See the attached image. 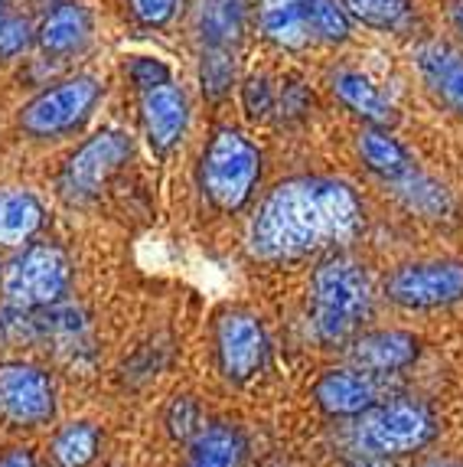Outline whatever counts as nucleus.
<instances>
[{
    "instance_id": "32",
    "label": "nucleus",
    "mask_w": 463,
    "mask_h": 467,
    "mask_svg": "<svg viewBox=\"0 0 463 467\" xmlns=\"http://www.w3.org/2000/svg\"><path fill=\"white\" fill-rule=\"evenodd\" d=\"M427 467H440V464H427Z\"/></svg>"
},
{
    "instance_id": "2",
    "label": "nucleus",
    "mask_w": 463,
    "mask_h": 467,
    "mask_svg": "<svg viewBox=\"0 0 463 467\" xmlns=\"http://www.w3.org/2000/svg\"><path fill=\"white\" fill-rule=\"evenodd\" d=\"M310 307H314V327L320 340L340 343L369 311L365 272L346 255L326 258L310 281Z\"/></svg>"
},
{
    "instance_id": "33",
    "label": "nucleus",
    "mask_w": 463,
    "mask_h": 467,
    "mask_svg": "<svg viewBox=\"0 0 463 467\" xmlns=\"http://www.w3.org/2000/svg\"><path fill=\"white\" fill-rule=\"evenodd\" d=\"M0 7H4V0H0Z\"/></svg>"
},
{
    "instance_id": "9",
    "label": "nucleus",
    "mask_w": 463,
    "mask_h": 467,
    "mask_svg": "<svg viewBox=\"0 0 463 467\" xmlns=\"http://www.w3.org/2000/svg\"><path fill=\"white\" fill-rule=\"evenodd\" d=\"M0 415L14 425H43L53 415V382L43 369L7 363L0 367Z\"/></svg>"
},
{
    "instance_id": "21",
    "label": "nucleus",
    "mask_w": 463,
    "mask_h": 467,
    "mask_svg": "<svg viewBox=\"0 0 463 467\" xmlns=\"http://www.w3.org/2000/svg\"><path fill=\"white\" fill-rule=\"evenodd\" d=\"M242 458V441L239 435L225 425H209L206 431H200L190 454L186 467H239Z\"/></svg>"
},
{
    "instance_id": "22",
    "label": "nucleus",
    "mask_w": 463,
    "mask_h": 467,
    "mask_svg": "<svg viewBox=\"0 0 463 467\" xmlns=\"http://www.w3.org/2000/svg\"><path fill=\"white\" fill-rule=\"evenodd\" d=\"M343 7L372 30H395L408 16V0H343Z\"/></svg>"
},
{
    "instance_id": "27",
    "label": "nucleus",
    "mask_w": 463,
    "mask_h": 467,
    "mask_svg": "<svg viewBox=\"0 0 463 467\" xmlns=\"http://www.w3.org/2000/svg\"><path fill=\"white\" fill-rule=\"evenodd\" d=\"M131 14L144 26H163L177 14V0H131Z\"/></svg>"
},
{
    "instance_id": "31",
    "label": "nucleus",
    "mask_w": 463,
    "mask_h": 467,
    "mask_svg": "<svg viewBox=\"0 0 463 467\" xmlns=\"http://www.w3.org/2000/svg\"><path fill=\"white\" fill-rule=\"evenodd\" d=\"M454 26L463 33V7H454Z\"/></svg>"
},
{
    "instance_id": "29",
    "label": "nucleus",
    "mask_w": 463,
    "mask_h": 467,
    "mask_svg": "<svg viewBox=\"0 0 463 467\" xmlns=\"http://www.w3.org/2000/svg\"><path fill=\"white\" fill-rule=\"evenodd\" d=\"M245 109L248 115H264L271 109V88L264 78H252L245 86Z\"/></svg>"
},
{
    "instance_id": "1",
    "label": "nucleus",
    "mask_w": 463,
    "mask_h": 467,
    "mask_svg": "<svg viewBox=\"0 0 463 467\" xmlns=\"http://www.w3.org/2000/svg\"><path fill=\"white\" fill-rule=\"evenodd\" d=\"M363 229V206L355 193L326 177H301L281 183L264 200L252 223V252L268 262L301 258L310 252L346 245Z\"/></svg>"
},
{
    "instance_id": "6",
    "label": "nucleus",
    "mask_w": 463,
    "mask_h": 467,
    "mask_svg": "<svg viewBox=\"0 0 463 467\" xmlns=\"http://www.w3.org/2000/svg\"><path fill=\"white\" fill-rule=\"evenodd\" d=\"M427 438H431V419L425 409L408 402L376 409V412L363 415V421L355 425V444H359V451L372 454V458L415 451Z\"/></svg>"
},
{
    "instance_id": "25",
    "label": "nucleus",
    "mask_w": 463,
    "mask_h": 467,
    "mask_svg": "<svg viewBox=\"0 0 463 467\" xmlns=\"http://www.w3.org/2000/svg\"><path fill=\"white\" fill-rule=\"evenodd\" d=\"M304 4H307V16H310V26H314V36L333 39V43L349 36L346 10L336 7L333 0H304Z\"/></svg>"
},
{
    "instance_id": "20",
    "label": "nucleus",
    "mask_w": 463,
    "mask_h": 467,
    "mask_svg": "<svg viewBox=\"0 0 463 467\" xmlns=\"http://www.w3.org/2000/svg\"><path fill=\"white\" fill-rule=\"evenodd\" d=\"M359 154H363V161L369 164L372 173L392 180V183H398V180L411 173V161H408V154H405V148L392 134L376 125L359 134Z\"/></svg>"
},
{
    "instance_id": "23",
    "label": "nucleus",
    "mask_w": 463,
    "mask_h": 467,
    "mask_svg": "<svg viewBox=\"0 0 463 467\" xmlns=\"http://www.w3.org/2000/svg\"><path fill=\"white\" fill-rule=\"evenodd\" d=\"M95 448H98V431L92 425H69L56 438L53 454L62 467H86L95 458Z\"/></svg>"
},
{
    "instance_id": "24",
    "label": "nucleus",
    "mask_w": 463,
    "mask_h": 467,
    "mask_svg": "<svg viewBox=\"0 0 463 467\" xmlns=\"http://www.w3.org/2000/svg\"><path fill=\"white\" fill-rule=\"evenodd\" d=\"M200 78H202V92L209 99H222L229 92L232 82H235V63H232L229 47H206Z\"/></svg>"
},
{
    "instance_id": "3",
    "label": "nucleus",
    "mask_w": 463,
    "mask_h": 467,
    "mask_svg": "<svg viewBox=\"0 0 463 467\" xmlns=\"http://www.w3.org/2000/svg\"><path fill=\"white\" fill-rule=\"evenodd\" d=\"M258 173H262V154L245 134L222 128L212 134L206 154H202L200 180L202 190L219 210H239L252 196Z\"/></svg>"
},
{
    "instance_id": "26",
    "label": "nucleus",
    "mask_w": 463,
    "mask_h": 467,
    "mask_svg": "<svg viewBox=\"0 0 463 467\" xmlns=\"http://www.w3.org/2000/svg\"><path fill=\"white\" fill-rule=\"evenodd\" d=\"M33 43V30L24 16H4L0 20V59H14L26 53Z\"/></svg>"
},
{
    "instance_id": "18",
    "label": "nucleus",
    "mask_w": 463,
    "mask_h": 467,
    "mask_svg": "<svg viewBox=\"0 0 463 467\" xmlns=\"http://www.w3.org/2000/svg\"><path fill=\"white\" fill-rule=\"evenodd\" d=\"M333 92L340 95V101L349 111H355L359 118H365L369 125L386 128L395 121V109L382 99V92L372 86L369 78L359 76V72H349V69L336 72V76H333Z\"/></svg>"
},
{
    "instance_id": "19",
    "label": "nucleus",
    "mask_w": 463,
    "mask_h": 467,
    "mask_svg": "<svg viewBox=\"0 0 463 467\" xmlns=\"http://www.w3.org/2000/svg\"><path fill=\"white\" fill-rule=\"evenodd\" d=\"M43 226V206L26 190H0V245H24Z\"/></svg>"
},
{
    "instance_id": "13",
    "label": "nucleus",
    "mask_w": 463,
    "mask_h": 467,
    "mask_svg": "<svg viewBox=\"0 0 463 467\" xmlns=\"http://www.w3.org/2000/svg\"><path fill=\"white\" fill-rule=\"evenodd\" d=\"M317 399L326 412L333 415H359L372 409L378 399L372 373H359V369H333L320 379Z\"/></svg>"
},
{
    "instance_id": "28",
    "label": "nucleus",
    "mask_w": 463,
    "mask_h": 467,
    "mask_svg": "<svg viewBox=\"0 0 463 467\" xmlns=\"http://www.w3.org/2000/svg\"><path fill=\"white\" fill-rule=\"evenodd\" d=\"M131 78L134 86L140 88V92H147V88L160 86V82H167L170 78V72H167V66L157 63V59H138V63L131 66Z\"/></svg>"
},
{
    "instance_id": "10",
    "label": "nucleus",
    "mask_w": 463,
    "mask_h": 467,
    "mask_svg": "<svg viewBox=\"0 0 463 467\" xmlns=\"http://www.w3.org/2000/svg\"><path fill=\"white\" fill-rule=\"evenodd\" d=\"M186 95L173 86L170 78L160 82V86L140 92V121H144V134L150 140V148L167 154V150L183 138L186 131Z\"/></svg>"
},
{
    "instance_id": "8",
    "label": "nucleus",
    "mask_w": 463,
    "mask_h": 467,
    "mask_svg": "<svg viewBox=\"0 0 463 467\" xmlns=\"http://www.w3.org/2000/svg\"><path fill=\"white\" fill-rule=\"evenodd\" d=\"M388 297L405 307H437L463 297L460 262H431V265H405L388 281Z\"/></svg>"
},
{
    "instance_id": "4",
    "label": "nucleus",
    "mask_w": 463,
    "mask_h": 467,
    "mask_svg": "<svg viewBox=\"0 0 463 467\" xmlns=\"http://www.w3.org/2000/svg\"><path fill=\"white\" fill-rule=\"evenodd\" d=\"M69 285V262L56 245H30L4 272V295L20 311L46 307Z\"/></svg>"
},
{
    "instance_id": "5",
    "label": "nucleus",
    "mask_w": 463,
    "mask_h": 467,
    "mask_svg": "<svg viewBox=\"0 0 463 467\" xmlns=\"http://www.w3.org/2000/svg\"><path fill=\"white\" fill-rule=\"evenodd\" d=\"M101 86L92 76H76L66 78L59 86L39 92L20 115L24 131L36 134V138H53V134L72 131L76 125H82L92 111V105L98 101Z\"/></svg>"
},
{
    "instance_id": "30",
    "label": "nucleus",
    "mask_w": 463,
    "mask_h": 467,
    "mask_svg": "<svg viewBox=\"0 0 463 467\" xmlns=\"http://www.w3.org/2000/svg\"><path fill=\"white\" fill-rule=\"evenodd\" d=\"M0 467H33L30 451H10L0 458Z\"/></svg>"
},
{
    "instance_id": "7",
    "label": "nucleus",
    "mask_w": 463,
    "mask_h": 467,
    "mask_svg": "<svg viewBox=\"0 0 463 467\" xmlns=\"http://www.w3.org/2000/svg\"><path fill=\"white\" fill-rule=\"evenodd\" d=\"M131 157V140L121 131H105L69 157L62 171L59 190L69 202H88L101 193V187L111 180V173Z\"/></svg>"
},
{
    "instance_id": "12",
    "label": "nucleus",
    "mask_w": 463,
    "mask_h": 467,
    "mask_svg": "<svg viewBox=\"0 0 463 467\" xmlns=\"http://www.w3.org/2000/svg\"><path fill=\"white\" fill-rule=\"evenodd\" d=\"M417 69L427 88L437 95L450 111L463 115V53L448 43H425L415 53Z\"/></svg>"
},
{
    "instance_id": "11",
    "label": "nucleus",
    "mask_w": 463,
    "mask_h": 467,
    "mask_svg": "<svg viewBox=\"0 0 463 467\" xmlns=\"http://www.w3.org/2000/svg\"><path fill=\"white\" fill-rule=\"evenodd\" d=\"M264 350V330L255 317L248 314H225L219 320V357L232 379H248L262 367Z\"/></svg>"
},
{
    "instance_id": "16",
    "label": "nucleus",
    "mask_w": 463,
    "mask_h": 467,
    "mask_svg": "<svg viewBox=\"0 0 463 467\" xmlns=\"http://www.w3.org/2000/svg\"><path fill=\"white\" fill-rule=\"evenodd\" d=\"M417 353L415 337L398 334V330H382V334H369L355 343L353 363L363 367L365 373H392V369L408 367Z\"/></svg>"
},
{
    "instance_id": "15",
    "label": "nucleus",
    "mask_w": 463,
    "mask_h": 467,
    "mask_svg": "<svg viewBox=\"0 0 463 467\" xmlns=\"http://www.w3.org/2000/svg\"><path fill=\"white\" fill-rule=\"evenodd\" d=\"M258 14H262L264 36L271 43H278V47L301 49L314 39V26H310L307 4L304 0H262Z\"/></svg>"
},
{
    "instance_id": "14",
    "label": "nucleus",
    "mask_w": 463,
    "mask_h": 467,
    "mask_svg": "<svg viewBox=\"0 0 463 467\" xmlns=\"http://www.w3.org/2000/svg\"><path fill=\"white\" fill-rule=\"evenodd\" d=\"M88 36H92V16L78 4H59L56 10H49L36 33L39 47L46 49L49 56L78 53L88 43Z\"/></svg>"
},
{
    "instance_id": "17",
    "label": "nucleus",
    "mask_w": 463,
    "mask_h": 467,
    "mask_svg": "<svg viewBox=\"0 0 463 467\" xmlns=\"http://www.w3.org/2000/svg\"><path fill=\"white\" fill-rule=\"evenodd\" d=\"M248 0H200L196 7V30L206 47H232L245 33Z\"/></svg>"
}]
</instances>
